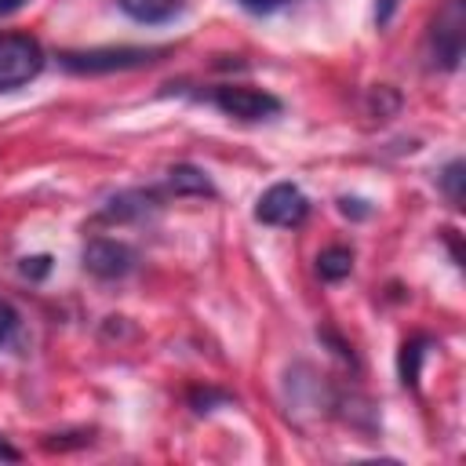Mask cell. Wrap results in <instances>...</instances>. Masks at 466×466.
<instances>
[{
  "instance_id": "52a82bcc",
  "label": "cell",
  "mask_w": 466,
  "mask_h": 466,
  "mask_svg": "<svg viewBox=\"0 0 466 466\" xmlns=\"http://www.w3.org/2000/svg\"><path fill=\"white\" fill-rule=\"evenodd\" d=\"M284 397H288V411H291V415H302V411L320 415L324 408L335 404L331 393H328V386L320 382V375H317L309 364H295V368L288 371V379H284Z\"/></svg>"
},
{
  "instance_id": "d4e9b609",
  "label": "cell",
  "mask_w": 466,
  "mask_h": 466,
  "mask_svg": "<svg viewBox=\"0 0 466 466\" xmlns=\"http://www.w3.org/2000/svg\"><path fill=\"white\" fill-rule=\"evenodd\" d=\"M29 0H0V18H7V15H15V11H22Z\"/></svg>"
},
{
  "instance_id": "603a6c76",
  "label": "cell",
  "mask_w": 466,
  "mask_h": 466,
  "mask_svg": "<svg viewBox=\"0 0 466 466\" xmlns=\"http://www.w3.org/2000/svg\"><path fill=\"white\" fill-rule=\"evenodd\" d=\"M444 240H448V248H451V262H455V266H462V251H459V229H444Z\"/></svg>"
},
{
  "instance_id": "277c9868",
  "label": "cell",
  "mask_w": 466,
  "mask_h": 466,
  "mask_svg": "<svg viewBox=\"0 0 466 466\" xmlns=\"http://www.w3.org/2000/svg\"><path fill=\"white\" fill-rule=\"evenodd\" d=\"M44 47L29 33H0V91H18L44 73Z\"/></svg>"
},
{
  "instance_id": "ffe728a7",
  "label": "cell",
  "mask_w": 466,
  "mask_h": 466,
  "mask_svg": "<svg viewBox=\"0 0 466 466\" xmlns=\"http://www.w3.org/2000/svg\"><path fill=\"white\" fill-rule=\"evenodd\" d=\"M317 335H320V342H328V346H331V353H335V357H342L350 368H357V357H353V350H350V346H346V342H342V339H339L331 328H320Z\"/></svg>"
},
{
  "instance_id": "ba28073f",
  "label": "cell",
  "mask_w": 466,
  "mask_h": 466,
  "mask_svg": "<svg viewBox=\"0 0 466 466\" xmlns=\"http://www.w3.org/2000/svg\"><path fill=\"white\" fill-rule=\"evenodd\" d=\"M157 211H160V193L157 189H120V193L102 200L98 222L124 226V222H142V218H149Z\"/></svg>"
},
{
  "instance_id": "8fae6325",
  "label": "cell",
  "mask_w": 466,
  "mask_h": 466,
  "mask_svg": "<svg viewBox=\"0 0 466 466\" xmlns=\"http://www.w3.org/2000/svg\"><path fill=\"white\" fill-rule=\"evenodd\" d=\"M430 350H433V339H430V335H411V339H404L400 357H397V375H400V382H404L408 390H419L422 360H426Z\"/></svg>"
},
{
  "instance_id": "7402d4cb",
  "label": "cell",
  "mask_w": 466,
  "mask_h": 466,
  "mask_svg": "<svg viewBox=\"0 0 466 466\" xmlns=\"http://www.w3.org/2000/svg\"><path fill=\"white\" fill-rule=\"evenodd\" d=\"M400 11V0H375V25L386 29Z\"/></svg>"
},
{
  "instance_id": "d6986e66",
  "label": "cell",
  "mask_w": 466,
  "mask_h": 466,
  "mask_svg": "<svg viewBox=\"0 0 466 466\" xmlns=\"http://www.w3.org/2000/svg\"><path fill=\"white\" fill-rule=\"evenodd\" d=\"M339 211H342L346 218H353V222L371 218V204H368V200H360V197H339Z\"/></svg>"
},
{
  "instance_id": "7a4b0ae2",
  "label": "cell",
  "mask_w": 466,
  "mask_h": 466,
  "mask_svg": "<svg viewBox=\"0 0 466 466\" xmlns=\"http://www.w3.org/2000/svg\"><path fill=\"white\" fill-rule=\"evenodd\" d=\"M466 51V0H444L426 29V62L430 69L455 73Z\"/></svg>"
},
{
  "instance_id": "8992f818",
  "label": "cell",
  "mask_w": 466,
  "mask_h": 466,
  "mask_svg": "<svg viewBox=\"0 0 466 466\" xmlns=\"http://www.w3.org/2000/svg\"><path fill=\"white\" fill-rule=\"evenodd\" d=\"M80 266L95 280H124L138 266V251L113 237H91L80 251Z\"/></svg>"
},
{
  "instance_id": "2e32d148",
  "label": "cell",
  "mask_w": 466,
  "mask_h": 466,
  "mask_svg": "<svg viewBox=\"0 0 466 466\" xmlns=\"http://www.w3.org/2000/svg\"><path fill=\"white\" fill-rule=\"evenodd\" d=\"M368 102H371V113H379V116H393V113L400 109V95H397L390 84H379V87H371Z\"/></svg>"
},
{
  "instance_id": "3957f363",
  "label": "cell",
  "mask_w": 466,
  "mask_h": 466,
  "mask_svg": "<svg viewBox=\"0 0 466 466\" xmlns=\"http://www.w3.org/2000/svg\"><path fill=\"white\" fill-rule=\"evenodd\" d=\"M197 98H208L218 113H226L233 120H244V124L273 120L284 109V102L273 91H262V87H251V84H218V87L200 91Z\"/></svg>"
},
{
  "instance_id": "e0dca14e",
  "label": "cell",
  "mask_w": 466,
  "mask_h": 466,
  "mask_svg": "<svg viewBox=\"0 0 466 466\" xmlns=\"http://www.w3.org/2000/svg\"><path fill=\"white\" fill-rule=\"evenodd\" d=\"M47 451H69V448H84L91 444V430H73V433H47L40 441Z\"/></svg>"
},
{
  "instance_id": "6da1fadb",
  "label": "cell",
  "mask_w": 466,
  "mask_h": 466,
  "mask_svg": "<svg viewBox=\"0 0 466 466\" xmlns=\"http://www.w3.org/2000/svg\"><path fill=\"white\" fill-rule=\"evenodd\" d=\"M167 55V47H135V44H109V47H84V51H58V66L73 76H102V73H131L149 69Z\"/></svg>"
},
{
  "instance_id": "9a60e30c",
  "label": "cell",
  "mask_w": 466,
  "mask_h": 466,
  "mask_svg": "<svg viewBox=\"0 0 466 466\" xmlns=\"http://www.w3.org/2000/svg\"><path fill=\"white\" fill-rule=\"evenodd\" d=\"M18 331H22V317L11 302H0V353L11 350L18 342Z\"/></svg>"
},
{
  "instance_id": "cb8c5ba5",
  "label": "cell",
  "mask_w": 466,
  "mask_h": 466,
  "mask_svg": "<svg viewBox=\"0 0 466 466\" xmlns=\"http://www.w3.org/2000/svg\"><path fill=\"white\" fill-rule=\"evenodd\" d=\"M0 459H4V462H18V459H22V451H18L4 433H0Z\"/></svg>"
},
{
  "instance_id": "30bf717a",
  "label": "cell",
  "mask_w": 466,
  "mask_h": 466,
  "mask_svg": "<svg viewBox=\"0 0 466 466\" xmlns=\"http://www.w3.org/2000/svg\"><path fill=\"white\" fill-rule=\"evenodd\" d=\"M167 193L175 197H218L211 175L197 164H175L167 167Z\"/></svg>"
},
{
  "instance_id": "7c38bea8",
  "label": "cell",
  "mask_w": 466,
  "mask_h": 466,
  "mask_svg": "<svg viewBox=\"0 0 466 466\" xmlns=\"http://www.w3.org/2000/svg\"><path fill=\"white\" fill-rule=\"evenodd\" d=\"M353 273V251L346 244H331L317 255V277L328 280V284H339Z\"/></svg>"
},
{
  "instance_id": "5b68a950",
  "label": "cell",
  "mask_w": 466,
  "mask_h": 466,
  "mask_svg": "<svg viewBox=\"0 0 466 466\" xmlns=\"http://www.w3.org/2000/svg\"><path fill=\"white\" fill-rule=\"evenodd\" d=\"M309 218V197L295 182H273L258 200H255V222L262 226H280L295 229Z\"/></svg>"
},
{
  "instance_id": "9c48e42d",
  "label": "cell",
  "mask_w": 466,
  "mask_h": 466,
  "mask_svg": "<svg viewBox=\"0 0 466 466\" xmlns=\"http://www.w3.org/2000/svg\"><path fill=\"white\" fill-rule=\"evenodd\" d=\"M116 7L138 25H164L186 11V0H116Z\"/></svg>"
},
{
  "instance_id": "4fadbf2b",
  "label": "cell",
  "mask_w": 466,
  "mask_h": 466,
  "mask_svg": "<svg viewBox=\"0 0 466 466\" xmlns=\"http://www.w3.org/2000/svg\"><path fill=\"white\" fill-rule=\"evenodd\" d=\"M437 186H441V193L448 197V204L459 211L462 200H466V164H462V157H455V160H448V164L441 167Z\"/></svg>"
},
{
  "instance_id": "5bb4252c",
  "label": "cell",
  "mask_w": 466,
  "mask_h": 466,
  "mask_svg": "<svg viewBox=\"0 0 466 466\" xmlns=\"http://www.w3.org/2000/svg\"><path fill=\"white\" fill-rule=\"evenodd\" d=\"M186 400H189V408H193L197 415H211L215 408L237 404V397L226 393V390H218V386H193V390L186 393Z\"/></svg>"
},
{
  "instance_id": "44dd1931",
  "label": "cell",
  "mask_w": 466,
  "mask_h": 466,
  "mask_svg": "<svg viewBox=\"0 0 466 466\" xmlns=\"http://www.w3.org/2000/svg\"><path fill=\"white\" fill-rule=\"evenodd\" d=\"M237 7H244L248 15H273V11H280L288 0H233Z\"/></svg>"
},
{
  "instance_id": "ac0fdd59",
  "label": "cell",
  "mask_w": 466,
  "mask_h": 466,
  "mask_svg": "<svg viewBox=\"0 0 466 466\" xmlns=\"http://www.w3.org/2000/svg\"><path fill=\"white\" fill-rule=\"evenodd\" d=\"M51 266H55V258H51V255H25V258L18 262V273H22L25 280L40 284V280L51 273Z\"/></svg>"
}]
</instances>
